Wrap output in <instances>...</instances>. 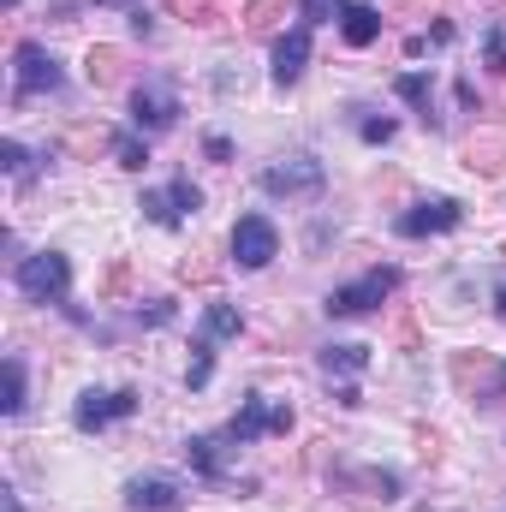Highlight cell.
<instances>
[{
	"label": "cell",
	"mask_w": 506,
	"mask_h": 512,
	"mask_svg": "<svg viewBox=\"0 0 506 512\" xmlns=\"http://www.w3.org/2000/svg\"><path fill=\"white\" fill-rule=\"evenodd\" d=\"M423 512H429V507H423Z\"/></svg>",
	"instance_id": "obj_39"
},
{
	"label": "cell",
	"mask_w": 506,
	"mask_h": 512,
	"mask_svg": "<svg viewBox=\"0 0 506 512\" xmlns=\"http://www.w3.org/2000/svg\"><path fill=\"white\" fill-rule=\"evenodd\" d=\"M280 6H286V0H251V6H245V30H256V36H262V30H274Z\"/></svg>",
	"instance_id": "obj_26"
},
{
	"label": "cell",
	"mask_w": 506,
	"mask_h": 512,
	"mask_svg": "<svg viewBox=\"0 0 506 512\" xmlns=\"http://www.w3.org/2000/svg\"><path fill=\"white\" fill-rule=\"evenodd\" d=\"M209 376H215V340H209V334H197V340H191V364H185V387H191V393H203Z\"/></svg>",
	"instance_id": "obj_18"
},
{
	"label": "cell",
	"mask_w": 506,
	"mask_h": 512,
	"mask_svg": "<svg viewBox=\"0 0 506 512\" xmlns=\"http://www.w3.org/2000/svg\"><path fill=\"white\" fill-rule=\"evenodd\" d=\"M114 137H120V131H102V126H72V131H66V149H72V155H96L102 143L114 149Z\"/></svg>",
	"instance_id": "obj_22"
},
{
	"label": "cell",
	"mask_w": 506,
	"mask_h": 512,
	"mask_svg": "<svg viewBox=\"0 0 506 512\" xmlns=\"http://www.w3.org/2000/svg\"><path fill=\"white\" fill-rule=\"evenodd\" d=\"M304 66H310V24H298V30L274 36V66H268L274 90H292V84L304 78Z\"/></svg>",
	"instance_id": "obj_11"
},
{
	"label": "cell",
	"mask_w": 506,
	"mask_h": 512,
	"mask_svg": "<svg viewBox=\"0 0 506 512\" xmlns=\"http://www.w3.org/2000/svg\"><path fill=\"white\" fill-rule=\"evenodd\" d=\"M126 507L131 512H179L185 507V489L173 477H131L126 483Z\"/></svg>",
	"instance_id": "obj_12"
},
{
	"label": "cell",
	"mask_w": 506,
	"mask_h": 512,
	"mask_svg": "<svg viewBox=\"0 0 506 512\" xmlns=\"http://www.w3.org/2000/svg\"><path fill=\"white\" fill-rule=\"evenodd\" d=\"M465 167H471V173H489V179H495V173L506 167V137H495V131H477V137L465 143Z\"/></svg>",
	"instance_id": "obj_16"
},
{
	"label": "cell",
	"mask_w": 506,
	"mask_h": 512,
	"mask_svg": "<svg viewBox=\"0 0 506 512\" xmlns=\"http://www.w3.org/2000/svg\"><path fill=\"white\" fill-rule=\"evenodd\" d=\"M274 256H280L274 221H268V215H239V221H233V262L256 274V268H268Z\"/></svg>",
	"instance_id": "obj_9"
},
{
	"label": "cell",
	"mask_w": 506,
	"mask_h": 512,
	"mask_svg": "<svg viewBox=\"0 0 506 512\" xmlns=\"http://www.w3.org/2000/svg\"><path fill=\"white\" fill-rule=\"evenodd\" d=\"M221 453H227V429H221V435H191V441H185V459H191V471H197L203 483H227Z\"/></svg>",
	"instance_id": "obj_13"
},
{
	"label": "cell",
	"mask_w": 506,
	"mask_h": 512,
	"mask_svg": "<svg viewBox=\"0 0 506 512\" xmlns=\"http://www.w3.org/2000/svg\"><path fill=\"white\" fill-rule=\"evenodd\" d=\"M322 185H328V173H322L316 155H292V161H274L262 173V191L268 197H322Z\"/></svg>",
	"instance_id": "obj_8"
},
{
	"label": "cell",
	"mask_w": 506,
	"mask_h": 512,
	"mask_svg": "<svg viewBox=\"0 0 506 512\" xmlns=\"http://www.w3.org/2000/svg\"><path fill=\"white\" fill-rule=\"evenodd\" d=\"M483 60H489V72H506V24H495V30H489Z\"/></svg>",
	"instance_id": "obj_29"
},
{
	"label": "cell",
	"mask_w": 506,
	"mask_h": 512,
	"mask_svg": "<svg viewBox=\"0 0 506 512\" xmlns=\"http://www.w3.org/2000/svg\"><path fill=\"white\" fill-rule=\"evenodd\" d=\"M84 72H90V84H96V90H108V84H120V78H126V54L102 42V48H90Z\"/></svg>",
	"instance_id": "obj_17"
},
{
	"label": "cell",
	"mask_w": 506,
	"mask_h": 512,
	"mask_svg": "<svg viewBox=\"0 0 506 512\" xmlns=\"http://www.w3.org/2000/svg\"><path fill=\"white\" fill-rule=\"evenodd\" d=\"M0 411H6V417L24 411V358H18V352L6 358V399H0Z\"/></svg>",
	"instance_id": "obj_23"
},
{
	"label": "cell",
	"mask_w": 506,
	"mask_h": 512,
	"mask_svg": "<svg viewBox=\"0 0 506 512\" xmlns=\"http://www.w3.org/2000/svg\"><path fill=\"white\" fill-rule=\"evenodd\" d=\"M334 495H346L358 512H381L387 501H399V477L381 471V465H364V471L340 465V471H334Z\"/></svg>",
	"instance_id": "obj_4"
},
{
	"label": "cell",
	"mask_w": 506,
	"mask_h": 512,
	"mask_svg": "<svg viewBox=\"0 0 506 512\" xmlns=\"http://www.w3.org/2000/svg\"><path fill=\"white\" fill-rule=\"evenodd\" d=\"M179 280H197V286H203V280H215V262H209V256H185V262H179Z\"/></svg>",
	"instance_id": "obj_30"
},
{
	"label": "cell",
	"mask_w": 506,
	"mask_h": 512,
	"mask_svg": "<svg viewBox=\"0 0 506 512\" xmlns=\"http://www.w3.org/2000/svg\"><path fill=\"white\" fill-rule=\"evenodd\" d=\"M12 286H18L30 304H66V286H72V262H66V251L18 256V268H12Z\"/></svg>",
	"instance_id": "obj_1"
},
{
	"label": "cell",
	"mask_w": 506,
	"mask_h": 512,
	"mask_svg": "<svg viewBox=\"0 0 506 512\" xmlns=\"http://www.w3.org/2000/svg\"><path fill=\"white\" fill-rule=\"evenodd\" d=\"M0 167H6L12 179H24V173H30V149H24L18 137H6V143H0Z\"/></svg>",
	"instance_id": "obj_28"
},
{
	"label": "cell",
	"mask_w": 506,
	"mask_h": 512,
	"mask_svg": "<svg viewBox=\"0 0 506 512\" xmlns=\"http://www.w3.org/2000/svg\"><path fill=\"white\" fill-rule=\"evenodd\" d=\"M90 6H126V12H137L143 0H90Z\"/></svg>",
	"instance_id": "obj_36"
},
{
	"label": "cell",
	"mask_w": 506,
	"mask_h": 512,
	"mask_svg": "<svg viewBox=\"0 0 506 512\" xmlns=\"http://www.w3.org/2000/svg\"><path fill=\"white\" fill-rule=\"evenodd\" d=\"M12 66H18L12 102H30V96H60V84H66L60 60H54L42 42H18V48H12Z\"/></svg>",
	"instance_id": "obj_3"
},
{
	"label": "cell",
	"mask_w": 506,
	"mask_h": 512,
	"mask_svg": "<svg viewBox=\"0 0 506 512\" xmlns=\"http://www.w3.org/2000/svg\"><path fill=\"white\" fill-rule=\"evenodd\" d=\"M364 143H393V120H358Z\"/></svg>",
	"instance_id": "obj_33"
},
{
	"label": "cell",
	"mask_w": 506,
	"mask_h": 512,
	"mask_svg": "<svg viewBox=\"0 0 506 512\" xmlns=\"http://www.w3.org/2000/svg\"><path fill=\"white\" fill-rule=\"evenodd\" d=\"M203 155H209V161H233V143H227V137H203Z\"/></svg>",
	"instance_id": "obj_34"
},
{
	"label": "cell",
	"mask_w": 506,
	"mask_h": 512,
	"mask_svg": "<svg viewBox=\"0 0 506 512\" xmlns=\"http://www.w3.org/2000/svg\"><path fill=\"white\" fill-rule=\"evenodd\" d=\"M114 161H120L126 173H143V167H149V137H143V131H120V137H114Z\"/></svg>",
	"instance_id": "obj_21"
},
{
	"label": "cell",
	"mask_w": 506,
	"mask_h": 512,
	"mask_svg": "<svg viewBox=\"0 0 506 512\" xmlns=\"http://www.w3.org/2000/svg\"><path fill=\"white\" fill-rule=\"evenodd\" d=\"M459 221H465V203L459 197H429V203H417V209L399 215V233L405 239H429V233H453Z\"/></svg>",
	"instance_id": "obj_10"
},
{
	"label": "cell",
	"mask_w": 506,
	"mask_h": 512,
	"mask_svg": "<svg viewBox=\"0 0 506 512\" xmlns=\"http://www.w3.org/2000/svg\"><path fill=\"white\" fill-rule=\"evenodd\" d=\"M364 364H370V346H328L322 352V370L328 376H358Z\"/></svg>",
	"instance_id": "obj_20"
},
{
	"label": "cell",
	"mask_w": 506,
	"mask_h": 512,
	"mask_svg": "<svg viewBox=\"0 0 506 512\" xmlns=\"http://www.w3.org/2000/svg\"><path fill=\"white\" fill-rule=\"evenodd\" d=\"M131 126L143 131V137L173 131L179 126V90H173L167 78H143V84L131 90Z\"/></svg>",
	"instance_id": "obj_5"
},
{
	"label": "cell",
	"mask_w": 506,
	"mask_h": 512,
	"mask_svg": "<svg viewBox=\"0 0 506 512\" xmlns=\"http://www.w3.org/2000/svg\"><path fill=\"white\" fill-rule=\"evenodd\" d=\"M239 328H245L239 304H221V298H215V304H203V334H209V340H233Z\"/></svg>",
	"instance_id": "obj_19"
},
{
	"label": "cell",
	"mask_w": 506,
	"mask_h": 512,
	"mask_svg": "<svg viewBox=\"0 0 506 512\" xmlns=\"http://www.w3.org/2000/svg\"><path fill=\"white\" fill-rule=\"evenodd\" d=\"M340 36H346L352 48H370V42L381 36V12L376 6H364V0H352V6L340 12Z\"/></svg>",
	"instance_id": "obj_15"
},
{
	"label": "cell",
	"mask_w": 506,
	"mask_h": 512,
	"mask_svg": "<svg viewBox=\"0 0 506 512\" xmlns=\"http://www.w3.org/2000/svg\"><path fill=\"white\" fill-rule=\"evenodd\" d=\"M393 292H399V268H393V262H381V268H370V274H358L352 286H334L322 310H328V316H370V310L387 304Z\"/></svg>",
	"instance_id": "obj_2"
},
{
	"label": "cell",
	"mask_w": 506,
	"mask_h": 512,
	"mask_svg": "<svg viewBox=\"0 0 506 512\" xmlns=\"http://www.w3.org/2000/svg\"><path fill=\"white\" fill-rule=\"evenodd\" d=\"M393 96H399V102H405L429 131L441 126V120H435V84H429L423 72H399V78H393Z\"/></svg>",
	"instance_id": "obj_14"
},
{
	"label": "cell",
	"mask_w": 506,
	"mask_h": 512,
	"mask_svg": "<svg viewBox=\"0 0 506 512\" xmlns=\"http://www.w3.org/2000/svg\"><path fill=\"white\" fill-rule=\"evenodd\" d=\"M495 310H501V316H506V280H501V286H495Z\"/></svg>",
	"instance_id": "obj_38"
},
{
	"label": "cell",
	"mask_w": 506,
	"mask_h": 512,
	"mask_svg": "<svg viewBox=\"0 0 506 512\" xmlns=\"http://www.w3.org/2000/svg\"><path fill=\"white\" fill-rule=\"evenodd\" d=\"M501 393H506V364H501V376H495V393H489V405H495Z\"/></svg>",
	"instance_id": "obj_37"
},
{
	"label": "cell",
	"mask_w": 506,
	"mask_h": 512,
	"mask_svg": "<svg viewBox=\"0 0 506 512\" xmlns=\"http://www.w3.org/2000/svg\"><path fill=\"white\" fill-rule=\"evenodd\" d=\"M131 322H149V328H161V322H173V304H167V298H155L149 310L137 304V310H131Z\"/></svg>",
	"instance_id": "obj_31"
},
{
	"label": "cell",
	"mask_w": 506,
	"mask_h": 512,
	"mask_svg": "<svg viewBox=\"0 0 506 512\" xmlns=\"http://www.w3.org/2000/svg\"><path fill=\"white\" fill-rule=\"evenodd\" d=\"M352 0H298V12H304V24L316 30V24H334V12H346Z\"/></svg>",
	"instance_id": "obj_27"
},
{
	"label": "cell",
	"mask_w": 506,
	"mask_h": 512,
	"mask_svg": "<svg viewBox=\"0 0 506 512\" xmlns=\"http://www.w3.org/2000/svg\"><path fill=\"white\" fill-rule=\"evenodd\" d=\"M173 12H185L191 24H215V0H173Z\"/></svg>",
	"instance_id": "obj_32"
},
{
	"label": "cell",
	"mask_w": 506,
	"mask_h": 512,
	"mask_svg": "<svg viewBox=\"0 0 506 512\" xmlns=\"http://www.w3.org/2000/svg\"><path fill=\"white\" fill-rule=\"evenodd\" d=\"M137 209H143L155 227H179V221H185V215L173 209V197H167V191H143V203H137Z\"/></svg>",
	"instance_id": "obj_24"
},
{
	"label": "cell",
	"mask_w": 506,
	"mask_h": 512,
	"mask_svg": "<svg viewBox=\"0 0 506 512\" xmlns=\"http://www.w3.org/2000/svg\"><path fill=\"white\" fill-rule=\"evenodd\" d=\"M167 197H173V209H179V215H197V209H203V191L191 185V173H173Z\"/></svg>",
	"instance_id": "obj_25"
},
{
	"label": "cell",
	"mask_w": 506,
	"mask_h": 512,
	"mask_svg": "<svg viewBox=\"0 0 506 512\" xmlns=\"http://www.w3.org/2000/svg\"><path fill=\"white\" fill-rule=\"evenodd\" d=\"M131 411H137V387H90V393L72 405V423H78L84 435H96V429L131 417Z\"/></svg>",
	"instance_id": "obj_7"
},
{
	"label": "cell",
	"mask_w": 506,
	"mask_h": 512,
	"mask_svg": "<svg viewBox=\"0 0 506 512\" xmlns=\"http://www.w3.org/2000/svg\"><path fill=\"white\" fill-rule=\"evenodd\" d=\"M286 429H292V405H268L262 393H251V399H239V411L227 423V441L233 447H251L262 435H286Z\"/></svg>",
	"instance_id": "obj_6"
},
{
	"label": "cell",
	"mask_w": 506,
	"mask_h": 512,
	"mask_svg": "<svg viewBox=\"0 0 506 512\" xmlns=\"http://www.w3.org/2000/svg\"><path fill=\"white\" fill-rule=\"evenodd\" d=\"M0 501H6V512H24V501H18V489H0Z\"/></svg>",
	"instance_id": "obj_35"
}]
</instances>
